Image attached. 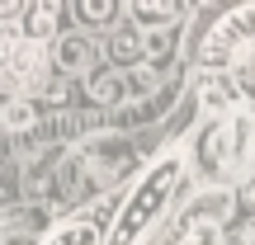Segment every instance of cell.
<instances>
[{"label": "cell", "instance_id": "obj_1", "mask_svg": "<svg viewBox=\"0 0 255 245\" xmlns=\"http://www.w3.org/2000/svg\"><path fill=\"white\" fill-rule=\"evenodd\" d=\"M180 179H184V156H165V161H156L151 170L128 189V198H123V208H119V217H114L109 241H104V245H137L146 231L156 227V217L170 208Z\"/></svg>", "mask_w": 255, "mask_h": 245}, {"label": "cell", "instance_id": "obj_2", "mask_svg": "<svg viewBox=\"0 0 255 245\" xmlns=\"http://www.w3.org/2000/svg\"><path fill=\"white\" fill-rule=\"evenodd\" d=\"M246 142H251V127L246 118L227 113V118H213L194 137V170L203 174L208 184H232L246 161Z\"/></svg>", "mask_w": 255, "mask_h": 245}, {"label": "cell", "instance_id": "obj_3", "mask_svg": "<svg viewBox=\"0 0 255 245\" xmlns=\"http://www.w3.org/2000/svg\"><path fill=\"white\" fill-rule=\"evenodd\" d=\"M251 38H255V5L227 9V14L213 24V33L203 38V52H199L203 71H227V62L251 43Z\"/></svg>", "mask_w": 255, "mask_h": 245}, {"label": "cell", "instance_id": "obj_4", "mask_svg": "<svg viewBox=\"0 0 255 245\" xmlns=\"http://www.w3.org/2000/svg\"><path fill=\"white\" fill-rule=\"evenodd\" d=\"M38 47L24 38L19 24H0V90H24L38 76Z\"/></svg>", "mask_w": 255, "mask_h": 245}, {"label": "cell", "instance_id": "obj_5", "mask_svg": "<svg viewBox=\"0 0 255 245\" xmlns=\"http://www.w3.org/2000/svg\"><path fill=\"white\" fill-rule=\"evenodd\" d=\"M151 90H156V76L146 66H137L128 76H95L90 81V99L95 104H128V99H142Z\"/></svg>", "mask_w": 255, "mask_h": 245}, {"label": "cell", "instance_id": "obj_6", "mask_svg": "<svg viewBox=\"0 0 255 245\" xmlns=\"http://www.w3.org/2000/svg\"><path fill=\"white\" fill-rule=\"evenodd\" d=\"M81 161L90 165L95 174H119L128 161H132V142H128L123 132H95L90 142H85Z\"/></svg>", "mask_w": 255, "mask_h": 245}, {"label": "cell", "instance_id": "obj_7", "mask_svg": "<svg viewBox=\"0 0 255 245\" xmlns=\"http://www.w3.org/2000/svg\"><path fill=\"white\" fill-rule=\"evenodd\" d=\"M128 24L137 33H165L180 24V5L175 0H132L128 5Z\"/></svg>", "mask_w": 255, "mask_h": 245}, {"label": "cell", "instance_id": "obj_8", "mask_svg": "<svg viewBox=\"0 0 255 245\" xmlns=\"http://www.w3.org/2000/svg\"><path fill=\"white\" fill-rule=\"evenodd\" d=\"M222 76H227V85H232V94H237V104L255 113V38L227 62V71H222Z\"/></svg>", "mask_w": 255, "mask_h": 245}, {"label": "cell", "instance_id": "obj_9", "mask_svg": "<svg viewBox=\"0 0 255 245\" xmlns=\"http://www.w3.org/2000/svg\"><path fill=\"white\" fill-rule=\"evenodd\" d=\"M199 104H203V113H218V118H227L237 109V94H232L222 71H203L199 76Z\"/></svg>", "mask_w": 255, "mask_h": 245}, {"label": "cell", "instance_id": "obj_10", "mask_svg": "<svg viewBox=\"0 0 255 245\" xmlns=\"http://www.w3.org/2000/svg\"><path fill=\"white\" fill-rule=\"evenodd\" d=\"M57 14H62V9H57V0H38V5H28L24 9V38L28 43H47V38H52V28H57Z\"/></svg>", "mask_w": 255, "mask_h": 245}, {"label": "cell", "instance_id": "obj_11", "mask_svg": "<svg viewBox=\"0 0 255 245\" xmlns=\"http://www.w3.org/2000/svg\"><path fill=\"white\" fill-rule=\"evenodd\" d=\"M57 66H62V71H90V57H95V47H90V38L85 33H71V38H57Z\"/></svg>", "mask_w": 255, "mask_h": 245}, {"label": "cell", "instance_id": "obj_12", "mask_svg": "<svg viewBox=\"0 0 255 245\" xmlns=\"http://www.w3.org/2000/svg\"><path fill=\"white\" fill-rule=\"evenodd\" d=\"M100 231L104 227L95 217H76V222H66V227H57L43 245H100Z\"/></svg>", "mask_w": 255, "mask_h": 245}, {"label": "cell", "instance_id": "obj_13", "mask_svg": "<svg viewBox=\"0 0 255 245\" xmlns=\"http://www.w3.org/2000/svg\"><path fill=\"white\" fill-rule=\"evenodd\" d=\"M227 212H232V193H208V198H199L189 208V217H184V222H213V227H218Z\"/></svg>", "mask_w": 255, "mask_h": 245}, {"label": "cell", "instance_id": "obj_14", "mask_svg": "<svg viewBox=\"0 0 255 245\" xmlns=\"http://www.w3.org/2000/svg\"><path fill=\"white\" fill-rule=\"evenodd\" d=\"M109 52H114V62H142V33H137V28L132 24H128V28H119V33H114L109 38Z\"/></svg>", "mask_w": 255, "mask_h": 245}, {"label": "cell", "instance_id": "obj_15", "mask_svg": "<svg viewBox=\"0 0 255 245\" xmlns=\"http://www.w3.org/2000/svg\"><path fill=\"white\" fill-rule=\"evenodd\" d=\"M76 14H81V24H114L119 19V5L114 0H81Z\"/></svg>", "mask_w": 255, "mask_h": 245}, {"label": "cell", "instance_id": "obj_16", "mask_svg": "<svg viewBox=\"0 0 255 245\" xmlns=\"http://www.w3.org/2000/svg\"><path fill=\"white\" fill-rule=\"evenodd\" d=\"M222 231L213 227V222H184L180 227V245H218Z\"/></svg>", "mask_w": 255, "mask_h": 245}, {"label": "cell", "instance_id": "obj_17", "mask_svg": "<svg viewBox=\"0 0 255 245\" xmlns=\"http://www.w3.org/2000/svg\"><path fill=\"white\" fill-rule=\"evenodd\" d=\"M5 123L14 127V132H33V127H38V109L28 99H14V104H9V113H5Z\"/></svg>", "mask_w": 255, "mask_h": 245}, {"label": "cell", "instance_id": "obj_18", "mask_svg": "<svg viewBox=\"0 0 255 245\" xmlns=\"http://www.w3.org/2000/svg\"><path fill=\"white\" fill-rule=\"evenodd\" d=\"M251 146H255V137H251Z\"/></svg>", "mask_w": 255, "mask_h": 245}, {"label": "cell", "instance_id": "obj_19", "mask_svg": "<svg viewBox=\"0 0 255 245\" xmlns=\"http://www.w3.org/2000/svg\"><path fill=\"white\" fill-rule=\"evenodd\" d=\"M251 245H255V236H251Z\"/></svg>", "mask_w": 255, "mask_h": 245}]
</instances>
